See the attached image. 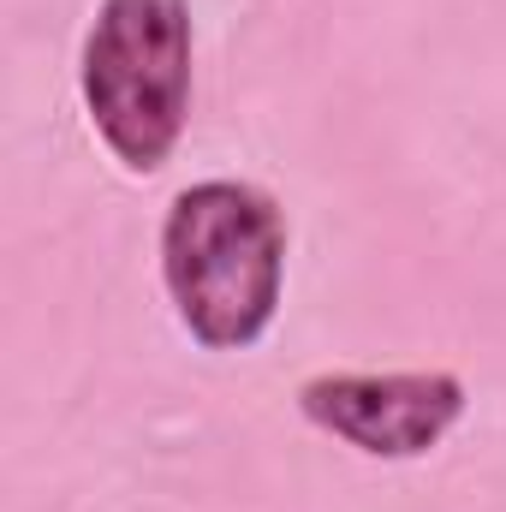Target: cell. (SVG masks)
<instances>
[{"label":"cell","mask_w":506,"mask_h":512,"mask_svg":"<svg viewBox=\"0 0 506 512\" xmlns=\"http://www.w3.org/2000/svg\"><path fill=\"white\" fill-rule=\"evenodd\" d=\"M161 286L203 352H251L286 298V215L245 179H197L161 215Z\"/></svg>","instance_id":"cell-1"},{"label":"cell","mask_w":506,"mask_h":512,"mask_svg":"<svg viewBox=\"0 0 506 512\" xmlns=\"http://www.w3.org/2000/svg\"><path fill=\"white\" fill-rule=\"evenodd\" d=\"M78 96L126 173H161L191 120V6L102 0L78 48Z\"/></svg>","instance_id":"cell-2"},{"label":"cell","mask_w":506,"mask_h":512,"mask_svg":"<svg viewBox=\"0 0 506 512\" xmlns=\"http://www.w3.org/2000/svg\"><path fill=\"white\" fill-rule=\"evenodd\" d=\"M304 423L364 459H423L465 417L453 370H334L298 387Z\"/></svg>","instance_id":"cell-3"}]
</instances>
